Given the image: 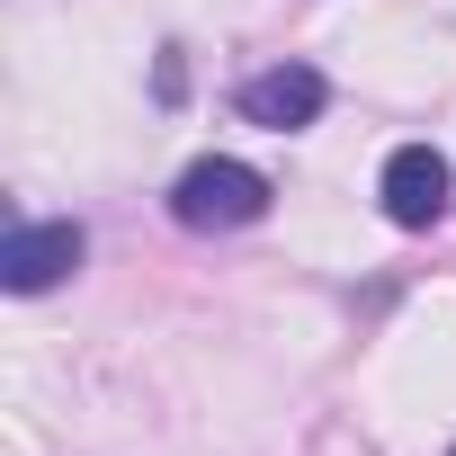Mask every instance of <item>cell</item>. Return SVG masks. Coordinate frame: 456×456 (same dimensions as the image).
Wrapping results in <instances>:
<instances>
[{
	"label": "cell",
	"instance_id": "4",
	"mask_svg": "<svg viewBox=\"0 0 456 456\" xmlns=\"http://www.w3.org/2000/svg\"><path fill=\"white\" fill-rule=\"evenodd\" d=\"M322 99H331V90H322V72H314V63H278V72H260V81L242 90V117H251V126H269V134H296V126H314V117H322Z\"/></svg>",
	"mask_w": 456,
	"mask_h": 456
},
{
	"label": "cell",
	"instance_id": "1",
	"mask_svg": "<svg viewBox=\"0 0 456 456\" xmlns=\"http://www.w3.org/2000/svg\"><path fill=\"white\" fill-rule=\"evenodd\" d=\"M170 215L188 224V233H233V224H260L269 215V179L251 161H188L179 188H170Z\"/></svg>",
	"mask_w": 456,
	"mask_h": 456
},
{
	"label": "cell",
	"instance_id": "2",
	"mask_svg": "<svg viewBox=\"0 0 456 456\" xmlns=\"http://www.w3.org/2000/svg\"><path fill=\"white\" fill-rule=\"evenodd\" d=\"M447 188H456V170H447L438 143H403V152L385 161V179H376V197H385V215L403 224V233H420V224L447 215Z\"/></svg>",
	"mask_w": 456,
	"mask_h": 456
},
{
	"label": "cell",
	"instance_id": "3",
	"mask_svg": "<svg viewBox=\"0 0 456 456\" xmlns=\"http://www.w3.org/2000/svg\"><path fill=\"white\" fill-rule=\"evenodd\" d=\"M81 224H19L10 233V251H0V287L10 296H45V287H63L72 269H81Z\"/></svg>",
	"mask_w": 456,
	"mask_h": 456
}]
</instances>
